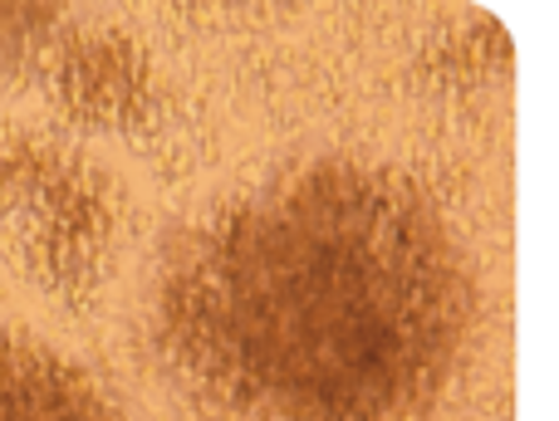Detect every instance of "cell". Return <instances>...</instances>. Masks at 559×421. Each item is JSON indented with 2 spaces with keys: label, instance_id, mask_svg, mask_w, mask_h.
Wrapping results in <instances>:
<instances>
[{
  "label": "cell",
  "instance_id": "2",
  "mask_svg": "<svg viewBox=\"0 0 559 421\" xmlns=\"http://www.w3.org/2000/svg\"><path fill=\"white\" fill-rule=\"evenodd\" d=\"M49 20L55 15H49V10H35V5H0V74L45 35Z\"/></svg>",
  "mask_w": 559,
  "mask_h": 421
},
{
  "label": "cell",
  "instance_id": "1",
  "mask_svg": "<svg viewBox=\"0 0 559 421\" xmlns=\"http://www.w3.org/2000/svg\"><path fill=\"white\" fill-rule=\"evenodd\" d=\"M0 421H118L84 368L25 334H0Z\"/></svg>",
  "mask_w": 559,
  "mask_h": 421
}]
</instances>
